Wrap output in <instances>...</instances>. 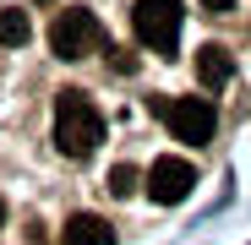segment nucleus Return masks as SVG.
Segmentation results:
<instances>
[{"mask_svg": "<svg viewBox=\"0 0 251 245\" xmlns=\"http://www.w3.org/2000/svg\"><path fill=\"white\" fill-rule=\"evenodd\" d=\"M66 245H115V229L99 218V213H71L66 229H60Z\"/></svg>", "mask_w": 251, "mask_h": 245, "instance_id": "nucleus-6", "label": "nucleus"}, {"mask_svg": "<svg viewBox=\"0 0 251 245\" xmlns=\"http://www.w3.org/2000/svg\"><path fill=\"white\" fill-rule=\"evenodd\" d=\"M191 185H197V169H191L186 158H175V153H164L153 169H148V196L158 201V207H175V201H186Z\"/></svg>", "mask_w": 251, "mask_h": 245, "instance_id": "nucleus-5", "label": "nucleus"}, {"mask_svg": "<svg viewBox=\"0 0 251 245\" xmlns=\"http://www.w3.org/2000/svg\"><path fill=\"white\" fill-rule=\"evenodd\" d=\"M99 142H104V114L93 109L88 93L66 88V93L55 98V147H60L66 158H93Z\"/></svg>", "mask_w": 251, "mask_h": 245, "instance_id": "nucleus-1", "label": "nucleus"}, {"mask_svg": "<svg viewBox=\"0 0 251 245\" xmlns=\"http://www.w3.org/2000/svg\"><path fill=\"white\" fill-rule=\"evenodd\" d=\"M115 55V71H137V55H126V49H109Z\"/></svg>", "mask_w": 251, "mask_h": 245, "instance_id": "nucleus-10", "label": "nucleus"}, {"mask_svg": "<svg viewBox=\"0 0 251 245\" xmlns=\"http://www.w3.org/2000/svg\"><path fill=\"white\" fill-rule=\"evenodd\" d=\"M27 38H33V22H27V11H22V6L0 11V44H6V49H22Z\"/></svg>", "mask_w": 251, "mask_h": 245, "instance_id": "nucleus-8", "label": "nucleus"}, {"mask_svg": "<svg viewBox=\"0 0 251 245\" xmlns=\"http://www.w3.org/2000/svg\"><path fill=\"white\" fill-rule=\"evenodd\" d=\"M197 76H202V88H224V82L235 76V55L224 44H202L197 49Z\"/></svg>", "mask_w": 251, "mask_h": 245, "instance_id": "nucleus-7", "label": "nucleus"}, {"mask_svg": "<svg viewBox=\"0 0 251 245\" xmlns=\"http://www.w3.org/2000/svg\"><path fill=\"white\" fill-rule=\"evenodd\" d=\"M202 6H207V11H229L235 0H202Z\"/></svg>", "mask_w": 251, "mask_h": 245, "instance_id": "nucleus-11", "label": "nucleus"}, {"mask_svg": "<svg viewBox=\"0 0 251 245\" xmlns=\"http://www.w3.org/2000/svg\"><path fill=\"white\" fill-rule=\"evenodd\" d=\"M142 185V169H137V163H115V169H109V196H131Z\"/></svg>", "mask_w": 251, "mask_h": 245, "instance_id": "nucleus-9", "label": "nucleus"}, {"mask_svg": "<svg viewBox=\"0 0 251 245\" xmlns=\"http://www.w3.org/2000/svg\"><path fill=\"white\" fill-rule=\"evenodd\" d=\"M0 223H6V201H0Z\"/></svg>", "mask_w": 251, "mask_h": 245, "instance_id": "nucleus-12", "label": "nucleus"}, {"mask_svg": "<svg viewBox=\"0 0 251 245\" xmlns=\"http://www.w3.org/2000/svg\"><path fill=\"white\" fill-rule=\"evenodd\" d=\"M131 27L153 55H175L180 27H186V6L180 0H137L131 6Z\"/></svg>", "mask_w": 251, "mask_h": 245, "instance_id": "nucleus-3", "label": "nucleus"}, {"mask_svg": "<svg viewBox=\"0 0 251 245\" xmlns=\"http://www.w3.org/2000/svg\"><path fill=\"white\" fill-rule=\"evenodd\" d=\"M50 49L60 60H88L104 49V22L88 11V6H66L55 22H50Z\"/></svg>", "mask_w": 251, "mask_h": 245, "instance_id": "nucleus-2", "label": "nucleus"}, {"mask_svg": "<svg viewBox=\"0 0 251 245\" xmlns=\"http://www.w3.org/2000/svg\"><path fill=\"white\" fill-rule=\"evenodd\" d=\"M158 114L170 120L175 142H191V147H207V142H213V126H219L213 98H175V104H158Z\"/></svg>", "mask_w": 251, "mask_h": 245, "instance_id": "nucleus-4", "label": "nucleus"}]
</instances>
